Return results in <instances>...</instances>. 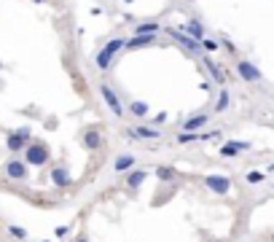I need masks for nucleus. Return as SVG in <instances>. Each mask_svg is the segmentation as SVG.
I'll use <instances>...</instances> for the list:
<instances>
[{"label":"nucleus","instance_id":"1a4fd4ad","mask_svg":"<svg viewBox=\"0 0 274 242\" xmlns=\"http://www.w3.org/2000/svg\"><path fill=\"white\" fill-rule=\"evenodd\" d=\"M81 140H83V148H86V151H100V148L105 146V137H102L100 126H86Z\"/></svg>","mask_w":274,"mask_h":242},{"label":"nucleus","instance_id":"4be33fe9","mask_svg":"<svg viewBox=\"0 0 274 242\" xmlns=\"http://www.w3.org/2000/svg\"><path fill=\"white\" fill-rule=\"evenodd\" d=\"M245 181H247L250 186H255V183H264V172H258V170H250L247 175H245Z\"/></svg>","mask_w":274,"mask_h":242},{"label":"nucleus","instance_id":"aec40b11","mask_svg":"<svg viewBox=\"0 0 274 242\" xmlns=\"http://www.w3.org/2000/svg\"><path fill=\"white\" fill-rule=\"evenodd\" d=\"M186 32L191 38H196V40L204 38V30H202V25H199V22H188V25H186Z\"/></svg>","mask_w":274,"mask_h":242},{"label":"nucleus","instance_id":"dca6fc26","mask_svg":"<svg viewBox=\"0 0 274 242\" xmlns=\"http://www.w3.org/2000/svg\"><path fill=\"white\" fill-rule=\"evenodd\" d=\"M204 67H207V70H210V76H213V78H215V84H220V86H223V84H226V73H223V70H220V67H218V65H215V62H213V60H210V57H204Z\"/></svg>","mask_w":274,"mask_h":242},{"label":"nucleus","instance_id":"f257e3e1","mask_svg":"<svg viewBox=\"0 0 274 242\" xmlns=\"http://www.w3.org/2000/svg\"><path fill=\"white\" fill-rule=\"evenodd\" d=\"M49 156H51V151H49V146L46 143H27L25 146V151H22V159L27 161L30 167H43V164H49Z\"/></svg>","mask_w":274,"mask_h":242},{"label":"nucleus","instance_id":"a211bd4d","mask_svg":"<svg viewBox=\"0 0 274 242\" xmlns=\"http://www.w3.org/2000/svg\"><path fill=\"white\" fill-rule=\"evenodd\" d=\"M228 105H231V94H228V89H220L218 100H215V113L228 111Z\"/></svg>","mask_w":274,"mask_h":242},{"label":"nucleus","instance_id":"a878e982","mask_svg":"<svg viewBox=\"0 0 274 242\" xmlns=\"http://www.w3.org/2000/svg\"><path fill=\"white\" fill-rule=\"evenodd\" d=\"M76 242H89V240H86V237H83V234H81V237H78Z\"/></svg>","mask_w":274,"mask_h":242},{"label":"nucleus","instance_id":"20e7f679","mask_svg":"<svg viewBox=\"0 0 274 242\" xmlns=\"http://www.w3.org/2000/svg\"><path fill=\"white\" fill-rule=\"evenodd\" d=\"M250 148H253V143H247V140H228L218 148V153L223 159H237L239 153H247Z\"/></svg>","mask_w":274,"mask_h":242},{"label":"nucleus","instance_id":"5701e85b","mask_svg":"<svg viewBox=\"0 0 274 242\" xmlns=\"http://www.w3.org/2000/svg\"><path fill=\"white\" fill-rule=\"evenodd\" d=\"M199 43H202L207 51H218V43H215V40H210V38H202V40H199Z\"/></svg>","mask_w":274,"mask_h":242},{"label":"nucleus","instance_id":"0eeeda50","mask_svg":"<svg viewBox=\"0 0 274 242\" xmlns=\"http://www.w3.org/2000/svg\"><path fill=\"white\" fill-rule=\"evenodd\" d=\"M127 137L129 140H159V137H162V129L148 126V124H137L132 129H127Z\"/></svg>","mask_w":274,"mask_h":242},{"label":"nucleus","instance_id":"f03ea898","mask_svg":"<svg viewBox=\"0 0 274 242\" xmlns=\"http://www.w3.org/2000/svg\"><path fill=\"white\" fill-rule=\"evenodd\" d=\"M3 172H5V178H8V181L25 183L27 175H30V164H27L22 156H14V159H8V161L3 164Z\"/></svg>","mask_w":274,"mask_h":242},{"label":"nucleus","instance_id":"39448f33","mask_svg":"<svg viewBox=\"0 0 274 242\" xmlns=\"http://www.w3.org/2000/svg\"><path fill=\"white\" fill-rule=\"evenodd\" d=\"M237 76L242 78L245 84H258V81L264 78V76H261V70L250 60H237Z\"/></svg>","mask_w":274,"mask_h":242},{"label":"nucleus","instance_id":"bb28decb","mask_svg":"<svg viewBox=\"0 0 274 242\" xmlns=\"http://www.w3.org/2000/svg\"><path fill=\"white\" fill-rule=\"evenodd\" d=\"M266 170H269V172H274V161H272V164H269V167H266Z\"/></svg>","mask_w":274,"mask_h":242},{"label":"nucleus","instance_id":"ddd939ff","mask_svg":"<svg viewBox=\"0 0 274 242\" xmlns=\"http://www.w3.org/2000/svg\"><path fill=\"white\" fill-rule=\"evenodd\" d=\"M135 164H137V159L132 156V153H121V156H116V161H113V170H116V172H124V175H127V172L132 170Z\"/></svg>","mask_w":274,"mask_h":242},{"label":"nucleus","instance_id":"9b49d317","mask_svg":"<svg viewBox=\"0 0 274 242\" xmlns=\"http://www.w3.org/2000/svg\"><path fill=\"white\" fill-rule=\"evenodd\" d=\"M27 137L25 135H19V132H8V137H5V148H8L11 153H16V156H22V151H25V146H27Z\"/></svg>","mask_w":274,"mask_h":242},{"label":"nucleus","instance_id":"cd10ccee","mask_svg":"<svg viewBox=\"0 0 274 242\" xmlns=\"http://www.w3.org/2000/svg\"><path fill=\"white\" fill-rule=\"evenodd\" d=\"M210 242H223V240H210Z\"/></svg>","mask_w":274,"mask_h":242},{"label":"nucleus","instance_id":"9d476101","mask_svg":"<svg viewBox=\"0 0 274 242\" xmlns=\"http://www.w3.org/2000/svg\"><path fill=\"white\" fill-rule=\"evenodd\" d=\"M49 175H51V183H54V188H70V186H73V178H70V172H67L65 164L51 167Z\"/></svg>","mask_w":274,"mask_h":242},{"label":"nucleus","instance_id":"412c9836","mask_svg":"<svg viewBox=\"0 0 274 242\" xmlns=\"http://www.w3.org/2000/svg\"><path fill=\"white\" fill-rule=\"evenodd\" d=\"M196 140H202L199 132H180L178 135V143H196Z\"/></svg>","mask_w":274,"mask_h":242},{"label":"nucleus","instance_id":"6ab92c4d","mask_svg":"<svg viewBox=\"0 0 274 242\" xmlns=\"http://www.w3.org/2000/svg\"><path fill=\"white\" fill-rule=\"evenodd\" d=\"M8 234H11V237H14V240L25 242V240H27V234H30V232H27L25 226H19V223H11V226H8Z\"/></svg>","mask_w":274,"mask_h":242},{"label":"nucleus","instance_id":"b1692460","mask_svg":"<svg viewBox=\"0 0 274 242\" xmlns=\"http://www.w3.org/2000/svg\"><path fill=\"white\" fill-rule=\"evenodd\" d=\"M67 232H70V226H56V229H54V237H56V240H65Z\"/></svg>","mask_w":274,"mask_h":242},{"label":"nucleus","instance_id":"423d86ee","mask_svg":"<svg viewBox=\"0 0 274 242\" xmlns=\"http://www.w3.org/2000/svg\"><path fill=\"white\" fill-rule=\"evenodd\" d=\"M100 94H102V100H105V105L110 108L113 116L121 119L124 113H127V111H124V105H121V100H118V94H116V91H113L108 84H100Z\"/></svg>","mask_w":274,"mask_h":242},{"label":"nucleus","instance_id":"393cba45","mask_svg":"<svg viewBox=\"0 0 274 242\" xmlns=\"http://www.w3.org/2000/svg\"><path fill=\"white\" fill-rule=\"evenodd\" d=\"M16 132H19V135H25L27 140H32V129H30V126H27V124H25V126H19V129H16Z\"/></svg>","mask_w":274,"mask_h":242},{"label":"nucleus","instance_id":"4468645a","mask_svg":"<svg viewBox=\"0 0 274 242\" xmlns=\"http://www.w3.org/2000/svg\"><path fill=\"white\" fill-rule=\"evenodd\" d=\"M145 178H148V172L145 170H129L127 172V188H140L142 183H145Z\"/></svg>","mask_w":274,"mask_h":242},{"label":"nucleus","instance_id":"6e6552de","mask_svg":"<svg viewBox=\"0 0 274 242\" xmlns=\"http://www.w3.org/2000/svg\"><path fill=\"white\" fill-rule=\"evenodd\" d=\"M204 186H207L213 194H218V197H226V194L231 191V178H226V175H207V178H204Z\"/></svg>","mask_w":274,"mask_h":242},{"label":"nucleus","instance_id":"2eb2a0df","mask_svg":"<svg viewBox=\"0 0 274 242\" xmlns=\"http://www.w3.org/2000/svg\"><path fill=\"white\" fill-rule=\"evenodd\" d=\"M153 172H156V178H159L162 183H172L175 178H178V170H175L172 164H159Z\"/></svg>","mask_w":274,"mask_h":242},{"label":"nucleus","instance_id":"7ed1b4c3","mask_svg":"<svg viewBox=\"0 0 274 242\" xmlns=\"http://www.w3.org/2000/svg\"><path fill=\"white\" fill-rule=\"evenodd\" d=\"M121 49H124V40H121V38H113L110 43H108L105 49L100 51V54H97V67H100V70H108V67L113 65V60H116V54H118Z\"/></svg>","mask_w":274,"mask_h":242},{"label":"nucleus","instance_id":"f8f14e48","mask_svg":"<svg viewBox=\"0 0 274 242\" xmlns=\"http://www.w3.org/2000/svg\"><path fill=\"white\" fill-rule=\"evenodd\" d=\"M207 124H210L207 113H196V116H188L180 126H183V132H199V129H204Z\"/></svg>","mask_w":274,"mask_h":242},{"label":"nucleus","instance_id":"f3484780","mask_svg":"<svg viewBox=\"0 0 274 242\" xmlns=\"http://www.w3.org/2000/svg\"><path fill=\"white\" fill-rule=\"evenodd\" d=\"M129 113H132L135 119H145L148 113H151V105L142 100H135V102H129Z\"/></svg>","mask_w":274,"mask_h":242},{"label":"nucleus","instance_id":"c85d7f7f","mask_svg":"<svg viewBox=\"0 0 274 242\" xmlns=\"http://www.w3.org/2000/svg\"><path fill=\"white\" fill-rule=\"evenodd\" d=\"M41 242H49V240H41Z\"/></svg>","mask_w":274,"mask_h":242}]
</instances>
